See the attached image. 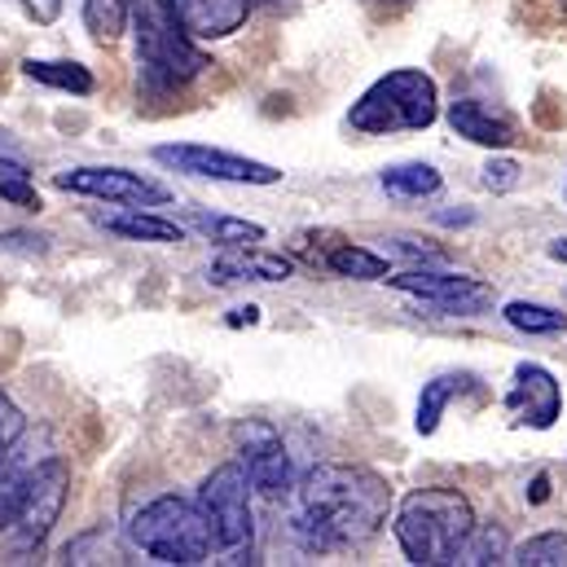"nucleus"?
Listing matches in <instances>:
<instances>
[{"label":"nucleus","instance_id":"32","mask_svg":"<svg viewBox=\"0 0 567 567\" xmlns=\"http://www.w3.org/2000/svg\"><path fill=\"white\" fill-rule=\"evenodd\" d=\"M243 321H247V326H256V321H260V308H251V303H247V308H234L229 326H243Z\"/></svg>","mask_w":567,"mask_h":567},{"label":"nucleus","instance_id":"25","mask_svg":"<svg viewBox=\"0 0 567 567\" xmlns=\"http://www.w3.org/2000/svg\"><path fill=\"white\" fill-rule=\"evenodd\" d=\"M506 564L519 567H567V533H537L528 542H519Z\"/></svg>","mask_w":567,"mask_h":567},{"label":"nucleus","instance_id":"28","mask_svg":"<svg viewBox=\"0 0 567 567\" xmlns=\"http://www.w3.org/2000/svg\"><path fill=\"white\" fill-rule=\"evenodd\" d=\"M484 189H493V194H506V189H515L519 185V163L515 158H488V167H484Z\"/></svg>","mask_w":567,"mask_h":567},{"label":"nucleus","instance_id":"23","mask_svg":"<svg viewBox=\"0 0 567 567\" xmlns=\"http://www.w3.org/2000/svg\"><path fill=\"white\" fill-rule=\"evenodd\" d=\"M128 13H133V0H84V31L97 44H115L128 27Z\"/></svg>","mask_w":567,"mask_h":567},{"label":"nucleus","instance_id":"34","mask_svg":"<svg viewBox=\"0 0 567 567\" xmlns=\"http://www.w3.org/2000/svg\"><path fill=\"white\" fill-rule=\"evenodd\" d=\"M550 256H555V260H564V265H567V238H555V243H550Z\"/></svg>","mask_w":567,"mask_h":567},{"label":"nucleus","instance_id":"13","mask_svg":"<svg viewBox=\"0 0 567 567\" xmlns=\"http://www.w3.org/2000/svg\"><path fill=\"white\" fill-rule=\"evenodd\" d=\"M295 274V260L278 251H260V247H225L212 265H207V282H286Z\"/></svg>","mask_w":567,"mask_h":567},{"label":"nucleus","instance_id":"31","mask_svg":"<svg viewBox=\"0 0 567 567\" xmlns=\"http://www.w3.org/2000/svg\"><path fill=\"white\" fill-rule=\"evenodd\" d=\"M546 497H550V475H537V480H533V493H528V502H533V506H542Z\"/></svg>","mask_w":567,"mask_h":567},{"label":"nucleus","instance_id":"17","mask_svg":"<svg viewBox=\"0 0 567 567\" xmlns=\"http://www.w3.org/2000/svg\"><path fill=\"white\" fill-rule=\"evenodd\" d=\"M185 229H194L198 238H207L216 247H256V243H265V225L243 220V216L203 212V207H189L185 212Z\"/></svg>","mask_w":567,"mask_h":567},{"label":"nucleus","instance_id":"18","mask_svg":"<svg viewBox=\"0 0 567 567\" xmlns=\"http://www.w3.org/2000/svg\"><path fill=\"white\" fill-rule=\"evenodd\" d=\"M22 75H27V80H35V84H44V89L75 93V97H89V93L97 89L93 71H89V66H80V62H66V58H58V62L27 58V62H22Z\"/></svg>","mask_w":567,"mask_h":567},{"label":"nucleus","instance_id":"10","mask_svg":"<svg viewBox=\"0 0 567 567\" xmlns=\"http://www.w3.org/2000/svg\"><path fill=\"white\" fill-rule=\"evenodd\" d=\"M234 444H238V462H243V471L260 497H269V502L290 497L295 480H290V457H286L278 426L247 419V423L234 426Z\"/></svg>","mask_w":567,"mask_h":567},{"label":"nucleus","instance_id":"7","mask_svg":"<svg viewBox=\"0 0 567 567\" xmlns=\"http://www.w3.org/2000/svg\"><path fill=\"white\" fill-rule=\"evenodd\" d=\"M71 497V466L62 457H44L35 466H27V480H22V502H18V515L4 533L9 550L13 555H31L49 542L62 506Z\"/></svg>","mask_w":567,"mask_h":567},{"label":"nucleus","instance_id":"8","mask_svg":"<svg viewBox=\"0 0 567 567\" xmlns=\"http://www.w3.org/2000/svg\"><path fill=\"white\" fill-rule=\"evenodd\" d=\"M154 158L181 176H198V181H225V185H278L282 172L274 163L247 158V154H229L203 142H172L154 145Z\"/></svg>","mask_w":567,"mask_h":567},{"label":"nucleus","instance_id":"21","mask_svg":"<svg viewBox=\"0 0 567 567\" xmlns=\"http://www.w3.org/2000/svg\"><path fill=\"white\" fill-rule=\"evenodd\" d=\"M506 555H511L506 528H502V524H480V519H475V528H471V533H466V542L457 546L453 564L488 567V564H506Z\"/></svg>","mask_w":567,"mask_h":567},{"label":"nucleus","instance_id":"9","mask_svg":"<svg viewBox=\"0 0 567 567\" xmlns=\"http://www.w3.org/2000/svg\"><path fill=\"white\" fill-rule=\"evenodd\" d=\"M53 185L62 194L102 198L115 207H167L172 203V194L158 181H150L142 172H128V167H66L53 176Z\"/></svg>","mask_w":567,"mask_h":567},{"label":"nucleus","instance_id":"33","mask_svg":"<svg viewBox=\"0 0 567 567\" xmlns=\"http://www.w3.org/2000/svg\"><path fill=\"white\" fill-rule=\"evenodd\" d=\"M471 212H440V225H471Z\"/></svg>","mask_w":567,"mask_h":567},{"label":"nucleus","instance_id":"2","mask_svg":"<svg viewBox=\"0 0 567 567\" xmlns=\"http://www.w3.org/2000/svg\"><path fill=\"white\" fill-rule=\"evenodd\" d=\"M471 528H475V506L457 488H414L401 497L392 519V533L414 567L453 564Z\"/></svg>","mask_w":567,"mask_h":567},{"label":"nucleus","instance_id":"1","mask_svg":"<svg viewBox=\"0 0 567 567\" xmlns=\"http://www.w3.org/2000/svg\"><path fill=\"white\" fill-rule=\"evenodd\" d=\"M392 511V488L379 471L352 462H321L290 488V537L303 550H357L379 537Z\"/></svg>","mask_w":567,"mask_h":567},{"label":"nucleus","instance_id":"35","mask_svg":"<svg viewBox=\"0 0 567 567\" xmlns=\"http://www.w3.org/2000/svg\"><path fill=\"white\" fill-rule=\"evenodd\" d=\"M0 154H13V145H9V137H4V133H0ZM13 158H18V154H13Z\"/></svg>","mask_w":567,"mask_h":567},{"label":"nucleus","instance_id":"20","mask_svg":"<svg viewBox=\"0 0 567 567\" xmlns=\"http://www.w3.org/2000/svg\"><path fill=\"white\" fill-rule=\"evenodd\" d=\"M462 388H471V374H435L431 383H423V392H419V414H414L419 435H435V426L444 419L449 401H453Z\"/></svg>","mask_w":567,"mask_h":567},{"label":"nucleus","instance_id":"11","mask_svg":"<svg viewBox=\"0 0 567 567\" xmlns=\"http://www.w3.org/2000/svg\"><path fill=\"white\" fill-rule=\"evenodd\" d=\"M383 282H392L401 295L423 299L431 312L440 317H480L493 308V286L466 274H431V269H410V274H388Z\"/></svg>","mask_w":567,"mask_h":567},{"label":"nucleus","instance_id":"29","mask_svg":"<svg viewBox=\"0 0 567 567\" xmlns=\"http://www.w3.org/2000/svg\"><path fill=\"white\" fill-rule=\"evenodd\" d=\"M44 243L49 238H40V234H0V251H22V256H44Z\"/></svg>","mask_w":567,"mask_h":567},{"label":"nucleus","instance_id":"14","mask_svg":"<svg viewBox=\"0 0 567 567\" xmlns=\"http://www.w3.org/2000/svg\"><path fill=\"white\" fill-rule=\"evenodd\" d=\"M185 31L194 40H229L234 31H243L251 0H172Z\"/></svg>","mask_w":567,"mask_h":567},{"label":"nucleus","instance_id":"5","mask_svg":"<svg viewBox=\"0 0 567 567\" xmlns=\"http://www.w3.org/2000/svg\"><path fill=\"white\" fill-rule=\"evenodd\" d=\"M133 546L154 564L198 567L212 559V533L203 524V511L176 493H163L154 502H145L128 524Z\"/></svg>","mask_w":567,"mask_h":567},{"label":"nucleus","instance_id":"3","mask_svg":"<svg viewBox=\"0 0 567 567\" xmlns=\"http://www.w3.org/2000/svg\"><path fill=\"white\" fill-rule=\"evenodd\" d=\"M440 115V93L426 71L401 66L379 75L348 111V124L365 137H392V133H423Z\"/></svg>","mask_w":567,"mask_h":567},{"label":"nucleus","instance_id":"22","mask_svg":"<svg viewBox=\"0 0 567 567\" xmlns=\"http://www.w3.org/2000/svg\"><path fill=\"white\" fill-rule=\"evenodd\" d=\"M379 185H383L392 198L414 203V198H431V194L440 189V172H435L431 163H396V167H388V172L379 176Z\"/></svg>","mask_w":567,"mask_h":567},{"label":"nucleus","instance_id":"12","mask_svg":"<svg viewBox=\"0 0 567 567\" xmlns=\"http://www.w3.org/2000/svg\"><path fill=\"white\" fill-rule=\"evenodd\" d=\"M506 410H511L519 423L546 431V426H555V419L564 414V388H559V379H555L546 365L524 361V365L515 370V383H511Z\"/></svg>","mask_w":567,"mask_h":567},{"label":"nucleus","instance_id":"15","mask_svg":"<svg viewBox=\"0 0 567 567\" xmlns=\"http://www.w3.org/2000/svg\"><path fill=\"white\" fill-rule=\"evenodd\" d=\"M449 128L457 133V137H466V142L475 145H488V150H506V145H515V124L502 115V111H493L488 102H480V97H462V102H453L449 106Z\"/></svg>","mask_w":567,"mask_h":567},{"label":"nucleus","instance_id":"27","mask_svg":"<svg viewBox=\"0 0 567 567\" xmlns=\"http://www.w3.org/2000/svg\"><path fill=\"white\" fill-rule=\"evenodd\" d=\"M22 431H27V419H22V410H18V405L9 401V392L0 388V457H9V453L18 449Z\"/></svg>","mask_w":567,"mask_h":567},{"label":"nucleus","instance_id":"6","mask_svg":"<svg viewBox=\"0 0 567 567\" xmlns=\"http://www.w3.org/2000/svg\"><path fill=\"white\" fill-rule=\"evenodd\" d=\"M194 506L203 511V524L212 533V550L220 555V564H251V555H256V515H251V480H247L243 462L216 466L203 480Z\"/></svg>","mask_w":567,"mask_h":567},{"label":"nucleus","instance_id":"24","mask_svg":"<svg viewBox=\"0 0 567 567\" xmlns=\"http://www.w3.org/2000/svg\"><path fill=\"white\" fill-rule=\"evenodd\" d=\"M502 317H506L515 330H524V334H564L567 330V317L559 308L533 303V299H511V303L502 308Z\"/></svg>","mask_w":567,"mask_h":567},{"label":"nucleus","instance_id":"26","mask_svg":"<svg viewBox=\"0 0 567 567\" xmlns=\"http://www.w3.org/2000/svg\"><path fill=\"white\" fill-rule=\"evenodd\" d=\"M0 198L22 207V212H40V194L31 189V172L13 154H0Z\"/></svg>","mask_w":567,"mask_h":567},{"label":"nucleus","instance_id":"19","mask_svg":"<svg viewBox=\"0 0 567 567\" xmlns=\"http://www.w3.org/2000/svg\"><path fill=\"white\" fill-rule=\"evenodd\" d=\"M326 269L334 278H352V282H383L388 278V256H379L370 247H357V243H343V247L326 251Z\"/></svg>","mask_w":567,"mask_h":567},{"label":"nucleus","instance_id":"4","mask_svg":"<svg viewBox=\"0 0 567 567\" xmlns=\"http://www.w3.org/2000/svg\"><path fill=\"white\" fill-rule=\"evenodd\" d=\"M137 4V66L145 75V89L172 93L203 75L207 53L185 31L172 0H133Z\"/></svg>","mask_w":567,"mask_h":567},{"label":"nucleus","instance_id":"36","mask_svg":"<svg viewBox=\"0 0 567 567\" xmlns=\"http://www.w3.org/2000/svg\"><path fill=\"white\" fill-rule=\"evenodd\" d=\"M564 9H567V0H564Z\"/></svg>","mask_w":567,"mask_h":567},{"label":"nucleus","instance_id":"16","mask_svg":"<svg viewBox=\"0 0 567 567\" xmlns=\"http://www.w3.org/2000/svg\"><path fill=\"white\" fill-rule=\"evenodd\" d=\"M93 225H102L106 234H115V238H124V243H185V225H181V220L154 216V212H145V207H124V212L93 216Z\"/></svg>","mask_w":567,"mask_h":567},{"label":"nucleus","instance_id":"30","mask_svg":"<svg viewBox=\"0 0 567 567\" xmlns=\"http://www.w3.org/2000/svg\"><path fill=\"white\" fill-rule=\"evenodd\" d=\"M22 9H27V18H35V22H53L58 13H62V0H18Z\"/></svg>","mask_w":567,"mask_h":567}]
</instances>
